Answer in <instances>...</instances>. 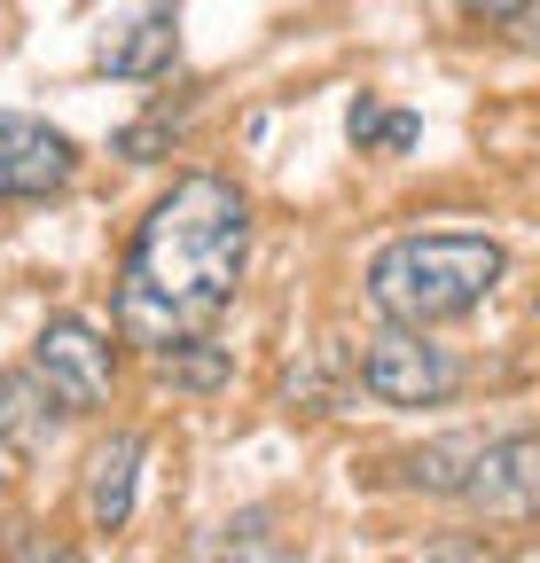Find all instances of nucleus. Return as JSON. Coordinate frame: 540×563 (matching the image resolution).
Masks as SVG:
<instances>
[{"mask_svg":"<svg viewBox=\"0 0 540 563\" xmlns=\"http://www.w3.org/2000/svg\"><path fill=\"white\" fill-rule=\"evenodd\" d=\"M251 258V203L235 180L220 173H188L173 180V196H157V211L142 220V235L125 243L118 266V329L133 344H180L205 336Z\"/></svg>","mask_w":540,"mask_h":563,"instance_id":"nucleus-1","label":"nucleus"},{"mask_svg":"<svg viewBox=\"0 0 540 563\" xmlns=\"http://www.w3.org/2000/svg\"><path fill=\"white\" fill-rule=\"evenodd\" d=\"M502 266L509 258L494 235H399L368 258V306L399 329H439L486 306Z\"/></svg>","mask_w":540,"mask_h":563,"instance_id":"nucleus-2","label":"nucleus"},{"mask_svg":"<svg viewBox=\"0 0 540 563\" xmlns=\"http://www.w3.org/2000/svg\"><path fill=\"white\" fill-rule=\"evenodd\" d=\"M454 384H462L454 352L431 344L423 329H399V321H392V329H376V336L361 344V391L384 399V407H439Z\"/></svg>","mask_w":540,"mask_h":563,"instance_id":"nucleus-3","label":"nucleus"},{"mask_svg":"<svg viewBox=\"0 0 540 563\" xmlns=\"http://www.w3.org/2000/svg\"><path fill=\"white\" fill-rule=\"evenodd\" d=\"M32 376L47 384V399L63 407V415H95L102 399H110V376H118V361H110V336L95 329V321H47L40 336H32Z\"/></svg>","mask_w":540,"mask_h":563,"instance_id":"nucleus-4","label":"nucleus"},{"mask_svg":"<svg viewBox=\"0 0 540 563\" xmlns=\"http://www.w3.org/2000/svg\"><path fill=\"white\" fill-rule=\"evenodd\" d=\"M79 173V141L55 133L47 118H24V110H0V196L9 203H47L63 196Z\"/></svg>","mask_w":540,"mask_h":563,"instance_id":"nucleus-5","label":"nucleus"},{"mask_svg":"<svg viewBox=\"0 0 540 563\" xmlns=\"http://www.w3.org/2000/svg\"><path fill=\"white\" fill-rule=\"evenodd\" d=\"M454 501H470V509L494 517V525H532V517H540V439H532V431L486 439Z\"/></svg>","mask_w":540,"mask_h":563,"instance_id":"nucleus-6","label":"nucleus"},{"mask_svg":"<svg viewBox=\"0 0 540 563\" xmlns=\"http://www.w3.org/2000/svg\"><path fill=\"white\" fill-rule=\"evenodd\" d=\"M173 55H180V0H150L133 24H118L95 47V63L110 70V79H165Z\"/></svg>","mask_w":540,"mask_h":563,"instance_id":"nucleus-7","label":"nucleus"},{"mask_svg":"<svg viewBox=\"0 0 540 563\" xmlns=\"http://www.w3.org/2000/svg\"><path fill=\"white\" fill-rule=\"evenodd\" d=\"M142 431H118V439H102L95 446V462H87V517H95V532H125V517H133V485H142Z\"/></svg>","mask_w":540,"mask_h":563,"instance_id":"nucleus-8","label":"nucleus"},{"mask_svg":"<svg viewBox=\"0 0 540 563\" xmlns=\"http://www.w3.org/2000/svg\"><path fill=\"white\" fill-rule=\"evenodd\" d=\"M55 399H47V384L32 376V368H16V376H0V446L9 454H40L47 439H55Z\"/></svg>","mask_w":540,"mask_h":563,"instance_id":"nucleus-9","label":"nucleus"},{"mask_svg":"<svg viewBox=\"0 0 540 563\" xmlns=\"http://www.w3.org/2000/svg\"><path fill=\"white\" fill-rule=\"evenodd\" d=\"M196 563H283V532H275V509H235L228 525L205 532Z\"/></svg>","mask_w":540,"mask_h":563,"instance_id":"nucleus-10","label":"nucleus"},{"mask_svg":"<svg viewBox=\"0 0 540 563\" xmlns=\"http://www.w3.org/2000/svg\"><path fill=\"white\" fill-rule=\"evenodd\" d=\"M157 376L173 391H220L235 376V361H228V344H212V336H180V344H157Z\"/></svg>","mask_w":540,"mask_h":563,"instance_id":"nucleus-11","label":"nucleus"},{"mask_svg":"<svg viewBox=\"0 0 540 563\" xmlns=\"http://www.w3.org/2000/svg\"><path fill=\"white\" fill-rule=\"evenodd\" d=\"M478 431H462V439H439V446H416L408 462V485H423V493H462V477H470V462H478Z\"/></svg>","mask_w":540,"mask_h":563,"instance_id":"nucleus-12","label":"nucleus"},{"mask_svg":"<svg viewBox=\"0 0 540 563\" xmlns=\"http://www.w3.org/2000/svg\"><path fill=\"white\" fill-rule=\"evenodd\" d=\"M345 133H353V150L368 157V150H416V133H423V125H416L408 110H384V102H368V95H361V102H353V118H345Z\"/></svg>","mask_w":540,"mask_h":563,"instance_id":"nucleus-13","label":"nucleus"},{"mask_svg":"<svg viewBox=\"0 0 540 563\" xmlns=\"http://www.w3.org/2000/svg\"><path fill=\"white\" fill-rule=\"evenodd\" d=\"M525 9H532V0H462V16H486V24H509Z\"/></svg>","mask_w":540,"mask_h":563,"instance_id":"nucleus-14","label":"nucleus"},{"mask_svg":"<svg viewBox=\"0 0 540 563\" xmlns=\"http://www.w3.org/2000/svg\"><path fill=\"white\" fill-rule=\"evenodd\" d=\"M9 563H79V555H71V548H55V540H24Z\"/></svg>","mask_w":540,"mask_h":563,"instance_id":"nucleus-15","label":"nucleus"},{"mask_svg":"<svg viewBox=\"0 0 540 563\" xmlns=\"http://www.w3.org/2000/svg\"><path fill=\"white\" fill-rule=\"evenodd\" d=\"M509 24H517V40H525V47L540 55V0H532V9H525V16H509Z\"/></svg>","mask_w":540,"mask_h":563,"instance_id":"nucleus-16","label":"nucleus"}]
</instances>
